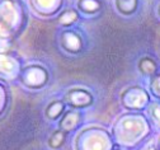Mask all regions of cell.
Instances as JSON below:
<instances>
[{"mask_svg": "<svg viewBox=\"0 0 160 150\" xmlns=\"http://www.w3.org/2000/svg\"><path fill=\"white\" fill-rule=\"evenodd\" d=\"M21 80L29 88H41L47 83V71L42 66L29 65L22 71Z\"/></svg>", "mask_w": 160, "mask_h": 150, "instance_id": "cell-1", "label": "cell"}, {"mask_svg": "<svg viewBox=\"0 0 160 150\" xmlns=\"http://www.w3.org/2000/svg\"><path fill=\"white\" fill-rule=\"evenodd\" d=\"M122 102L125 104V107L131 110H141L146 106V103L149 102V97L146 94L145 91H142L141 88H130L128 91H126L122 96Z\"/></svg>", "mask_w": 160, "mask_h": 150, "instance_id": "cell-2", "label": "cell"}, {"mask_svg": "<svg viewBox=\"0 0 160 150\" xmlns=\"http://www.w3.org/2000/svg\"><path fill=\"white\" fill-rule=\"evenodd\" d=\"M65 101L69 106L71 107H76V108H82V107H88L93 103V97L89 92L83 91V89H74L70 91L66 97Z\"/></svg>", "mask_w": 160, "mask_h": 150, "instance_id": "cell-3", "label": "cell"}, {"mask_svg": "<svg viewBox=\"0 0 160 150\" xmlns=\"http://www.w3.org/2000/svg\"><path fill=\"white\" fill-rule=\"evenodd\" d=\"M80 113L79 112H75V111H70V112H66L60 122V128L64 131V132H70L72 131L74 128L80 123Z\"/></svg>", "mask_w": 160, "mask_h": 150, "instance_id": "cell-4", "label": "cell"}, {"mask_svg": "<svg viewBox=\"0 0 160 150\" xmlns=\"http://www.w3.org/2000/svg\"><path fill=\"white\" fill-rule=\"evenodd\" d=\"M62 45L70 52H78L82 47V39L75 32H65L62 36Z\"/></svg>", "mask_w": 160, "mask_h": 150, "instance_id": "cell-5", "label": "cell"}, {"mask_svg": "<svg viewBox=\"0 0 160 150\" xmlns=\"http://www.w3.org/2000/svg\"><path fill=\"white\" fill-rule=\"evenodd\" d=\"M138 69H140V71H141L142 74L152 76L158 71V65H156V62L152 59L144 57L141 61H140V64H138Z\"/></svg>", "mask_w": 160, "mask_h": 150, "instance_id": "cell-6", "label": "cell"}, {"mask_svg": "<svg viewBox=\"0 0 160 150\" xmlns=\"http://www.w3.org/2000/svg\"><path fill=\"white\" fill-rule=\"evenodd\" d=\"M64 110H65V104L62 102H52L48 104V107L46 108V115L47 117L55 120L57 117H60V115L64 113Z\"/></svg>", "mask_w": 160, "mask_h": 150, "instance_id": "cell-7", "label": "cell"}, {"mask_svg": "<svg viewBox=\"0 0 160 150\" xmlns=\"http://www.w3.org/2000/svg\"><path fill=\"white\" fill-rule=\"evenodd\" d=\"M117 9L123 14H131L137 7V0H116Z\"/></svg>", "mask_w": 160, "mask_h": 150, "instance_id": "cell-8", "label": "cell"}, {"mask_svg": "<svg viewBox=\"0 0 160 150\" xmlns=\"http://www.w3.org/2000/svg\"><path fill=\"white\" fill-rule=\"evenodd\" d=\"M66 140V132H64L62 130H60V131H55L51 137L48 139V145L52 147V149H60L64 142Z\"/></svg>", "mask_w": 160, "mask_h": 150, "instance_id": "cell-9", "label": "cell"}, {"mask_svg": "<svg viewBox=\"0 0 160 150\" xmlns=\"http://www.w3.org/2000/svg\"><path fill=\"white\" fill-rule=\"evenodd\" d=\"M79 8L85 13H94L101 8L99 0H79Z\"/></svg>", "mask_w": 160, "mask_h": 150, "instance_id": "cell-10", "label": "cell"}, {"mask_svg": "<svg viewBox=\"0 0 160 150\" xmlns=\"http://www.w3.org/2000/svg\"><path fill=\"white\" fill-rule=\"evenodd\" d=\"M76 18H78L76 12H74V10H68V12H65L61 17L58 18V22L61 23V24H64V26H66V24H71L74 20H76Z\"/></svg>", "mask_w": 160, "mask_h": 150, "instance_id": "cell-11", "label": "cell"}, {"mask_svg": "<svg viewBox=\"0 0 160 150\" xmlns=\"http://www.w3.org/2000/svg\"><path fill=\"white\" fill-rule=\"evenodd\" d=\"M149 115L152 120V122L156 123V126L160 127V103H154L149 108Z\"/></svg>", "mask_w": 160, "mask_h": 150, "instance_id": "cell-12", "label": "cell"}, {"mask_svg": "<svg viewBox=\"0 0 160 150\" xmlns=\"http://www.w3.org/2000/svg\"><path fill=\"white\" fill-rule=\"evenodd\" d=\"M151 92L160 98V75H156L152 78L151 81Z\"/></svg>", "mask_w": 160, "mask_h": 150, "instance_id": "cell-13", "label": "cell"}, {"mask_svg": "<svg viewBox=\"0 0 160 150\" xmlns=\"http://www.w3.org/2000/svg\"><path fill=\"white\" fill-rule=\"evenodd\" d=\"M159 13H160V7H159Z\"/></svg>", "mask_w": 160, "mask_h": 150, "instance_id": "cell-14", "label": "cell"}]
</instances>
